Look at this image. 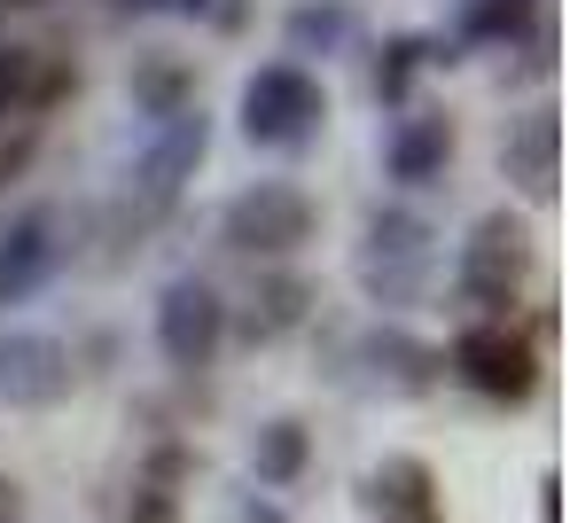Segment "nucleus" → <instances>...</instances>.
Wrapping results in <instances>:
<instances>
[{
	"label": "nucleus",
	"mask_w": 570,
	"mask_h": 523,
	"mask_svg": "<svg viewBox=\"0 0 570 523\" xmlns=\"http://www.w3.org/2000/svg\"><path fill=\"white\" fill-rule=\"evenodd\" d=\"M438 274V235L414 211H375L367 219V250H360V289L375 305H422Z\"/></svg>",
	"instance_id": "1"
},
{
	"label": "nucleus",
	"mask_w": 570,
	"mask_h": 523,
	"mask_svg": "<svg viewBox=\"0 0 570 523\" xmlns=\"http://www.w3.org/2000/svg\"><path fill=\"white\" fill-rule=\"evenodd\" d=\"M321 126H328V95H321L313 71H297V63L250 71V87H243V134L258 149H305Z\"/></svg>",
	"instance_id": "2"
},
{
	"label": "nucleus",
	"mask_w": 570,
	"mask_h": 523,
	"mask_svg": "<svg viewBox=\"0 0 570 523\" xmlns=\"http://www.w3.org/2000/svg\"><path fill=\"white\" fill-rule=\"evenodd\" d=\"M523 274H531V235H523V219L484 211L476 235H469V250H461V297H469L484 320H508Z\"/></svg>",
	"instance_id": "3"
},
{
	"label": "nucleus",
	"mask_w": 570,
	"mask_h": 523,
	"mask_svg": "<svg viewBox=\"0 0 570 523\" xmlns=\"http://www.w3.org/2000/svg\"><path fill=\"white\" fill-rule=\"evenodd\" d=\"M313 227H321V211H313V196L289 188V180H258V188H243V196L227 204V243L250 250V258H289V250L313 243Z\"/></svg>",
	"instance_id": "4"
},
{
	"label": "nucleus",
	"mask_w": 570,
	"mask_h": 523,
	"mask_svg": "<svg viewBox=\"0 0 570 523\" xmlns=\"http://www.w3.org/2000/svg\"><path fill=\"white\" fill-rule=\"evenodd\" d=\"M453 367H461L469 391L508 398V406L539 391V344H531L523 328H508V320H476V328H461V336H453Z\"/></svg>",
	"instance_id": "5"
},
{
	"label": "nucleus",
	"mask_w": 570,
	"mask_h": 523,
	"mask_svg": "<svg viewBox=\"0 0 570 523\" xmlns=\"http://www.w3.org/2000/svg\"><path fill=\"white\" fill-rule=\"evenodd\" d=\"M219 336H227V305H219V289L196 282V274H180V282L157 297V344H165V359L196 375V367L219 359Z\"/></svg>",
	"instance_id": "6"
},
{
	"label": "nucleus",
	"mask_w": 570,
	"mask_h": 523,
	"mask_svg": "<svg viewBox=\"0 0 570 523\" xmlns=\"http://www.w3.org/2000/svg\"><path fill=\"white\" fill-rule=\"evenodd\" d=\"M71 398V352L48 328H9L0 336V406H56Z\"/></svg>",
	"instance_id": "7"
},
{
	"label": "nucleus",
	"mask_w": 570,
	"mask_h": 523,
	"mask_svg": "<svg viewBox=\"0 0 570 523\" xmlns=\"http://www.w3.org/2000/svg\"><path fill=\"white\" fill-rule=\"evenodd\" d=\"M554 149H562V110H523V118L508 126V141H500V165H508V180H515L531 204H554V188H562Z\"/></svg>",
	"instance_id": "8"
},
{
	"label": "nucleus",
	"mask_w": 570,
	"mask_h": 523,
	"mask_svg": "<svg viewBox=\"0 0 570 523\" xmlns=\"http://www.w3.org/2000/svg\"><path fill=\"white\" fill-rule=\"evenodd\" d=\"M367 507H375V523H445L438 476H430V461H414V453H383V461H375Z\"/></svg>",
	"instance_id": "9"
},
{
	"label": "nucleus",
	"mask_w": 570,
	"mask_h": 523,
	"mask_svg": "<svg viewBox=\"0 0 570 523\" xmlns=\"http://www.w3.org/2000/svg\"><path fill=\"white\" fill-rule=\"evenodd\" d=\"M56 258H63V243H56V211L40 204V211H24V219L9 227V243H0V305L32 297V289L56 274Z\"/></svg>",
	"instance_id": "10"
},
{
	"label": "nucleus",
	"mask_w": 570,
	"mask_h": 523,
	"mask_svg": "<svg viewBox=\"0 0 570 523\" xmlns=\"http://www.w3.org/2000/svg\"><path fill=\"white\" fill-rule=\"evenodd\" d=\"M391 180H406V188H430V180H445V157H453V118L445 110H406L399 126H391Z\"/></svg>",
	"instance_id": "11"
},
{
	"label": "nucleus",
	"mask_w": 570,
	"mask_h": 523,
	"mask_svg": "<svg viewBox=\"0 0 570 523\" xmlns=\"http://www.w3.org/2000/svg\"><path fill=\"white\" fill-rule=\"evenodd\" d=\"M196 157H204V118H188V110H173V126H165V141L141 157V219H157L173 196H180V180L196 172Z\"/></svg>",
	"instance_id": "12"
},
{
	"label": "nucleus",
	"mask_w": 570,
	"mask_h": 523,
	"mask_svg": "<svg viewBox=\"0 0 570 523\" xmlns=\"http://www.w3.org/2000/svg\"><path fill=\"white\" fill-rule=\"evenodd\" d=\"M305 305H313V282H297V274H266L258 289H250V336L266 344V336H289L297 320H305Z\"/></svg>",
	"instance_id": "13"
},
{
	"label": "nucleus",
	"mask_w": 570,
	"mask_h": 523,
	"mask_svg": "<svg viewBox=\"0 0 570 523\" xmlns=\"http://www.w3.org/2000/svg\"><path fill=\"white\" fill-rule=\"evenodd\" d=\"M367 359H375V383H391V391H430L438 383V352L414 344V336H399V328L367 336Z\"/></svg>",
	"instance_id": "14"
},
{
	"label": "nucleus",
	"mask_w": 570,
	"mask_h": 523,
	"mask_svg": "<svg viewBox=\"0 0 570 523\" xmlns=\"http://www.w3.org/2000/svg\"><path fill=\"white\" fill-rule=\"evenodd\" d=\"M250 468H258V484H297V468H305V422H266L258 445H250Z\"/></svg>",
	"instance_id": "15"
},
{
	"label": "nucleus",
	"mask_w": 570,
	"mask_h": 523,
	"mask_svg": "<svg viewBox=\"0 0 570 523\" xmlns=\"http://www.w3.org/2000/svg\"><path fill=\"white\" fill-rule=\"evenodd\" d=\"M134 95H141L149 110H165V118H173V110H188L196 71H188V63H173V56H149V63L134 71Z\"/></svg>",
	"instance_id": "16"
},
{
	"label": "nucleus",
	"mask_w": 570,
	"mask_h": 523,
	"mask_svg": "<svg viewBox=\"0 0 570 523\" xmlns=\"http://www.w3.org/2000/svg\"><path fill=\"white\" fill-rule=\"evenodd\" d=\"M422 63H430V40H391L383 63H375V95H383V102H406V87H414Z\"/></svg>",
	"instance_id": "17"
},
{
	"label": "nucleus",
	"mask_w": 570,
	"mask_h": 523,
	"mask_svg": "<svg viewBox=\"0 0 570 523\" xmlns=\"http://www.w3.org/2000/svg\"><path fill=\"white\" fill-rule=\"evenodd\" d=\"M344 32H352L344 9H297V17H289V40H297V48H336Z\"/></svg>",
	"instance_id": "18"
},
{
	"label": "nucleus",
	"mask_w": 570,
	"mask_h": 523,
	"mask_svg": "<svg viewBox=\"0 0 570 523\" xmlns=\"http://www.w3.org/2000/svg\"><path fill=\"white\" fill-rule=\"evenodd\" d=\"M523 17H531V0H476V17H469V24H476L484 40H500V32H515Z\"/></svg>",
	"instance_id": "19"
},
{
	"label": "nucleus",
	"mask_w": 570,
	"mask_h": 523,
	"mask_svg": "<svg viewBox=\"0 0 570 523\" xmlns=\"http://www.w3.org/2000/svg\"><path fill=\"white\" fill-rule=\"evenodd\" d=\"M126 523H180V500H173L165 484H141L134 507H126Z\"/></svg>",
	"instance_id": "20"
},
{
	"label": "nucleus",
	"mask_w": 570,
	"mask_h": 523,
	"mask_svg": "<svg viewBox=\"0 0 570 523\" xmlns=\"http://www.w3.org/2000/svg\"><path fill=\"white\" fill-rule=\"evenodd\" d=\"M531 71H554V17L531 9Z\"/></svg>",
	"instance_id": "21"
},
{
	"label": "nucleus",
	"mask_w": 570,
	"mask_h": 523,
	"mask_svg": "<svg viewBox=\"0 0 570 523\" xmlns=\"http://www.w3.org/2000/svg\"><path fill=\"white\" fill-rule=\"evenodd\" d=\"M0 523H24V484L0 476Z\"/></svg>",
	"instance_id": "22"
},
{
	"label": "nucleus",
	"mask_w": 570,
	"mask_h": 523,
	"mask_svg": "<svg viewBox=\"0 0 570 523\" xmlns=\"http://www.w3.org/2000/svg\"><path fill=\"white\" fill-rule=\"evenodd\" d=\"M126 9H141V0H126Z\"/></svg>",
	"instance_id": "23"
},
{
	"label": "nucleus",
	"mask_w": 570,
	"mask_h": 523,
	"mask_svg": "<svg viewBox=\"0 0 570 523\" xmlns=\"http://www.w3.org/2000/svg\"><path fill=\"white\" fill-rule=\"evenodd\" d=\"M24 9H32V0H24Z\"/></svg>",
	"instance_id": "24"
}]
</instances>
